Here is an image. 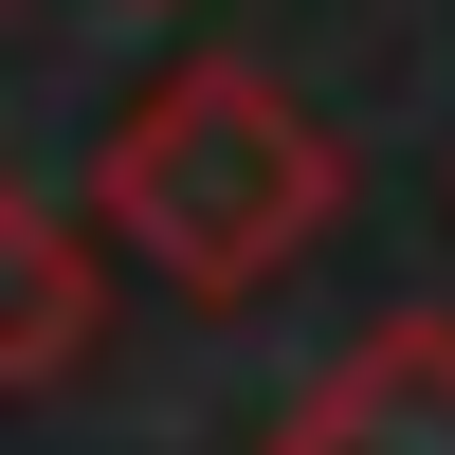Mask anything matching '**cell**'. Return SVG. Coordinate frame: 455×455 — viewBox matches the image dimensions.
I'll list each match as a JSON object with an SVG mask.
<instances>
[{
	"instance_id": "obj_2",
	"label": "cell",
	"mask_w": 455,
	"mask_h": 455,
	"mask_svg": "<svg viewBox=\"0 0 455 455\" xmlns=\"http://www.w3.org/2000/svg\"><path fill=\"white\" fill-rule=\"evenodd\" d=\"M274 455H455V328H364Z\"/></svg>"
},
{
	"instance_id": "obj_1",
	"label": "cell",
	"mask_w": 455,
	"mask_h": 455,
	"mask_svg": "<svg viewBox=\"0 0 455 455\" xmlns=\"http://www.w3.org/2000/svg\"><path fill=\"white\" fill-rule=\"evenodd\" d=\"M109 219H128L182 291H237V274H274L328 219V146L291 128L255 73H182V92L128 109V146H109Z\"/></svg>"
}]
</instances>
